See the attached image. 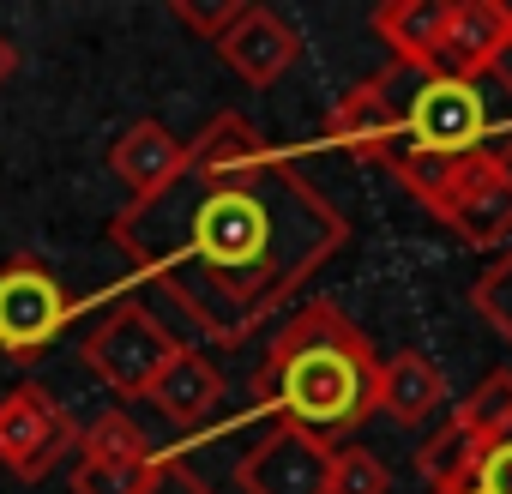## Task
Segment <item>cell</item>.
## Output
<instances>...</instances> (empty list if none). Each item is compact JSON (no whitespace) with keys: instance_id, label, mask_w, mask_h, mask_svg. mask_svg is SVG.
<instances>
[{"instance_id":"ba28073f","label":"cell","mask_w":512,"mask_h":494,"mask_svg":"<svg viewBox=\"0 0 512 494\" xmlns=\"http://www.w3.org/2000/svg\"><path fill=\"white\" fill-rule=\"evenodd\" d=\"M241 494H326L332 488V446L302 428L260 434L235 464Z\"/></svg>"},{"instance_id":"603a6c76","label":"cell","mask_w":512,"mask_h":494,"mask_svg":"<svg viewBox=\"0 0 512 494\" xmlns=\"http://www.w3.org/2000/svg\"><path fill=\"white\" fill-rule=\"evenodd\" d=\"M470 494H512V434L488 440L470 470Z\"/></svg>"},{"instance_id":"8992f818","label":"cell","mask_w":512,"mask_h":494,"mask_svg":"<svg viewBox=\"0 0 512 494\" xmlns=\"http://www.w3.org/2000/svg\"><path fill=\"white\" fill-rule=\"evenodd\" d=\"M73 296L37 254H13L0 266V356L37 362L67 326H73Z\"/></svg>"},{"instance_id":"7402d4cb","label":"cell","mask_w":512,"mask_h":494,"mask_svg":"<svg viewBox=\"0 0 512 494\" xmlns=\"http://www.w3.org/2000/svg\"><path fill=\"white\" fill-rule=\"evenodd\" d=\"M241 7H247V0H217V7H211V0H169V13H175L193 37H205V43H217V37L241 19Z\"/></svg>"},{"instance_id":"9c48e42d","label":"cell","mask_w":512,"mask_h":494,"mask_svg":"<svg viewBox=\"0 0 512 494\" xmlns=\"http://www.w3.org/2000/svg\"><path fill=\"white\" fill-rule=\"evenodd\" d=\"M217 55H223V67L241 79V85H253V91H266V85H278L296 61H302V31L284 19V13H272V7H241V19L211 43Z\"/></svg>"},{"instance_id":"44dd1931","label":"cell","mask_w":512,"mask_h":494,"mask_svg":"<svg viewBox=\"0 0 512 494\" xmlns=\"http://www.w3.org/2000/svg\"><path fill=\"white\" fill-rule=\"evenodd\" d=\"M145 482H151V464H145V470L97 464V458H79V464H73V494H139Z\"/></svg>"},{"instance_id":"8fae6325","label":"cell","mask_w":512,"mask_h":494,"mask_svg":"<svg viewBox=\"0 0 512 494\" xmlns=\"http://www.w3.org/2000/svg\"><path fill=\"white\" fill-rule=\"evenodd\" d=\"M320 133H326V145H344V151L362 157V163H392V157H398V115H392L386 79L374 73V79L350 85V91L332 103V115H326Z\"/></svg>"},{"instance_id":"52a82bcc","label":"cell","mask_w":512,"mask_h":494,"mask_svg":"<svg viewBox=\"0 0 512 494\" xmlns=\"http://www.w3.org/2000/svg\"><path fill=\"white\" fill-rule=\"evenodd\" d=\"M73 446H79V422L43 380H25L0 398V470L7 476L43 482Z\"/></svg>"},{"instance_id":"7c38bea8","label":"cell","mask_w":512,"mask_h":494,"mask_svg":"<svg viewBox=\"0 0 512 494\" xmlns=\"http://www.w3.org/2000/svg\"><path fill=\"white\" fill-rule=\"evenodd\" d=\"M109 169L121 175V187L133 199H151V193H163L169 181L187 175V139H175L163 121H133L109 145Z\"/></svg>"},{"instance_id":"ac0fdd59","label":"cell","mask_w":512,"mask_h":494,"mask_svg":"<svg viewBox=\"0 0 512 494\" xmlns=\"http://www.w3.org/2000/svg\"><path fill=\"white\" fill-rule=\"evenodd\" d=\"M452 422H458L470 440H482V446L500 440V434H512V368H488L482 386H470V392L458 398Z\"/></svg>"},{"instance_id":"7a4b0ae2","label":"cell","mask_w":512,"mask_h":494,"mask_svg":"<svg viewBox=\"0 0 512 494\" xmlns=\"http://www.w3.org/2000/svg\"><path fill=\"white\" fill-rule=\"evenodd\" d=\"M253 404L332 446L380 410V356L338 302H302L253 368Z\"/></svg>"},{"instance_id":"277c9868","label":"cell","mask_w":512,"mask_h":494,"mask_svg":"<svg viewBox=\"0 0 512 494\" xmlns=\"http://www.w3.org/2000/svg\"><path fill=\"white\" fill-rule=\"evenodd\" d=\"M380 79L398 115V157H470L488 145H512V133H494V103L476 79L422 67H386Z\"/></svg>"},{"instance_id":"d4e9b609","label":"cell","mask_w":512,"mask_h":494,"mask_svg":"<svg viewBox=\"0 0 512 494\" xmlns=\"http://www.w3.org/2000/svg\"><path fill=\"white\" fill-rule=\"evenodd\" d=\"M13 73H19V49H13V37H7V31H0V85H7Z\"/></svg>"},{"instance_id":"4fadbf2b","label":"cell","mask_w":512,"mask_h":494,"mask_svg":"<svg viewBox=\"0 0 512 494\" xmlns=\"http://www.w3.org/2000/svg\"><path fill=\"white\" fill-rule=\"evenodd\" d=\"M446 13H452V0H386V7L374 13V37L392 49V67L440 73Z\"/></svg>"},{"instance_id":"3957f363","label":"cell","mask_w":512,"mask_h":494,"mask_svg":"<svg viewBox=\"0 0 512 494\" xmlns=\"http://www.w3.org/2000/svg\"><path fill=\"white\" fill-rule=\"evenodd\" d=\"M386 169L458 241L500 247L512 235V145H488L470 157H392Z\"/></svg>"},{"instance_id":"5b68a950","label":"cell","mask_w":512,"mask_h":494,"mask_svg":"<svg viewBox=\"0 0 512 494\" xmlns=\"http://www.w3.org/2000/svg\"><path fill=\"white\" fill-rule=\"evenodd\" d=\"M175 350H181V338H169V326H163L145 302H115L109 320L91 326V338L79 344L85 368H91L121 404L151 398V386H157V374L175 362Z\"/></svg>"},{"instance_id":"cb8c5ba5","label":"cell","mask_w":512,"mask_h":494,"mask_svg":"<svg viewBox=\"0 0 512 494\" xmlns=\"http://www.w3.org/2000/svg\"><path fill=\"white\" fill-rule=\"evenodd\" d=\"M139 494H217V488H211L199 470H187L181 458H157V464H151V482H145Z\"/></svg>"},{"instance_id":"6da1fadb","label":"cell","mask_w":512,"mask_h":494,"mask_svg":"<svg viewBox=\"0 0 512 494\" xmlns=\"http://www.w3.org/2000/svg\"><path fill=\"white\" fill-rule=\"evenodd\" d=\"M109 241L211 344H247L350 241V217L247 115L187 139V175L109 217Z\"/></svg>"},{"instance_id":"e0dca14e","label":"cell","mask_w":512,"mask_h":494,"mask_svg":"<svg viewBox=\"0 0 512 494\" xmlns=\"http://www.w3.org/2000/svg\"><path fill=\"white\" fill-rule=\"evenodd\" d=\"M476 452H482V440H470L458 422H446L440 434H428V440L416 446V476H422L434 494H470Z\"/></svg>"},{"instance_id":"9a60e30c","label":"cell","mask_w":512,"mask_h":494,"mask_svg":"<svg viewBox=\"0 0 512 494\" xmlns=\"http://www.w3.org/2000/svg\"><path fill=\"white\" fill-rule=\"evenodd\" d=\"M440 404H446V374L434 356L398 350L392 362H380V410L392 422H428Z\"/></svg>"},{"instance_id":"484cf974","label":"cell","mask_w":512,"mask_h":494,"mask_svg":"<svg viewBox=\"0 0 512 494\" xmlns=\"http://www.w3.org/2000/svg\"><path fill=\"white\" fill-rule=\"evenodd\" d=\"M500 73H512V37H506V61H500Z\"/></svg>"},{"instance_id":"2e32d148","label":"cell","mask_w":512,"mask_h":494,"mask_svg":"<svg viewBox=\"0 0 512 494\" xmlns=\"http://www.w3.org/2000/svg\"><path fill=\"white\" fill-rule=\"evenodd\" d=\"M79 458H97V464H127V470H145L157 464L163 452H151V434L127 416V410H103L79 428Z\"/></svg>"},{"instance_id":"ffe728a7","label":"cell","mask_w":512,"mask_h":494,"mask_svg":"<svg viewBox=\"0 0 512 494\" xmlns=\"http://www.w3.org/2000/svg\"><path fill=\"white\" fill-rule=\"evenodd\" d=\"M386 458L368 446H332V488L326 494H386Z\"/></svg>"},{"instance_id":"5bb4252c","label":"cell","mask_w":512,"mask_h":494,"mask_svg":"<svg viewBox=\"0 0 512 494\" xmlns=\"http://www.w3.org/2000/svg\"><path fill=\"white\" fill-rule=\"evenodd\" d=\"M151 404H157L175 428H199V422L223 404V368H217L211 356H199L193 344H181V350H175V362L157 374Z\"/></svg>"},{"instance_id":"30bf717a","label":"cell","mask_w":512,"mask_h":494,"mask_svg":"<svg viewBox=\"0 0 512 494\" xmlns=\"http://www.w3.org/2000/svg\"><path fill=\"white\" fill-rule=\"evenodd\" d=\"M506 37H512V7L500 0H452L446 13V43H440V73L458 79H488L506 61Z\"/></svg>"},{"instance_id":"d6986e66","label":"cell","mask_w":512,"mask_h":494,"mask_svg":"<svg viewBox=\"0 0 512 494\" xmlns=\"http://www.w3.org/2000/svg\"><path fill=\"white\" fill-rule=\"evenodd\" d=\"M470 308L482 314V326H488L500 344H512V247L470 284Z\"/></svg>"}]
</instances>
